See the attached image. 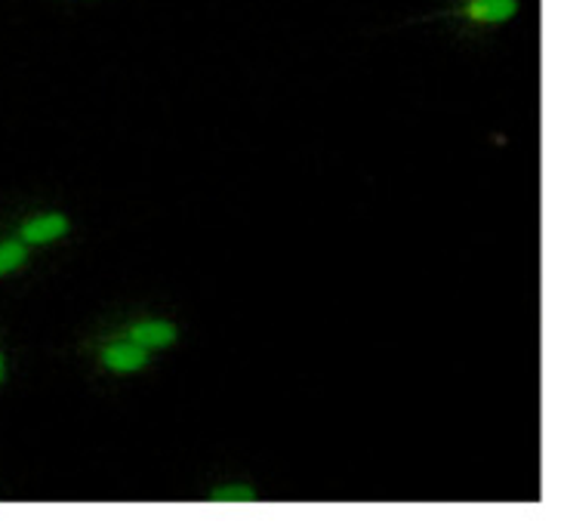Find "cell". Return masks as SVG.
Returning <instances> with one entry per match:
<instances>
[{"label":"cell","instance_id":"obj_1","mask_svg":"<svg viewBox=\"0 0 564 527\" xmlns=\"http://www.w3.org/2000/svg\"><path fill=\"white\" fill-rule=\"evenodd\" d=\"M463 13L481 25H497V22H506L519 13V0H469L463 7Z\"/></svg>","mask_w":564,"mask_h":527},{"label":"cell","instance_id":"obj_2","mask_svg":"<svg viewBox=\"0 0 564 527\" xmlns=\"http://www.w3.org/2000/svg\"><path fill=\"white\" fill-rule=\"evenodd\" d=\"M68 232V219L59 213H46V216H34L22 226V241L25 244H50L62 238Z\"/></svg>","mask_w":564,"mask_h":527},{"label":"cell","instance_id":"obj_3","mask_svg":"<svg viewBox=\"0 0 564 527\" xmlns=\"http://www.w3.org/2000/svg\"><path fill=\"white\" fill-rule=\"evenodd\" d=\"M176 340V327L170 321H142L133 327V343L142 348L170 346Z\"/></svg>","mask_w":564,"mask_h":527},{"label":"cell","instance_id":"obj_4","mask_svg":"<svg viewBox=\"0 0 564 527\" xmlns=\"http://www.w3.org/2000/svg\"><path fill=\"white\" fill-rule=\"evenodd\" d=\"M145 352H142V346H111L106 348V355H102V362L111 367V370H121V374H133V370H139L142 364H145Z\"/></svg>","mask_w":564,"mask_h":527},{"label":"cell","instance_id":"obj_5","mask_svg":"<svg viewBox=\"0 0 564 527\" xmlns=\"http://www.w3.org/2000/svg\"><path fill=\"white\" fill-rule=\"evenodd\" d=\"M25 257H29V254H25V244L22 241L0 244V278L19 269V266L25 262Z\"/></svg>","mask_w":564,"mask_h":527},{"label":"cell","instance_id":"obj_6","mask_svg":"<svg viewBox=\"0 0 564 527\" xmlns=\"http://www.w3.org/2000/svg\"><path fill=\"white\" fill-rule=\"evenodd\" d=\"M210 499H214V503H253L257 494H253L250 487H245V484H229V487H219V491H214Z\"/></svg>","mask_w":564,"mask_h":527},{"label":"cell","instance_id":"obj_7","mask_svg":"<svg viewBox=\"0 0 564 527\" xmlns=\"http://www.w3.org/2000/svg\"><path fill=\"white\" fill-rule=\"evenodd\" d=\"M7 377V362H3V355H0V383Z\"/></svg>","mask_w":564,"mask_h":527}]
</instances>
